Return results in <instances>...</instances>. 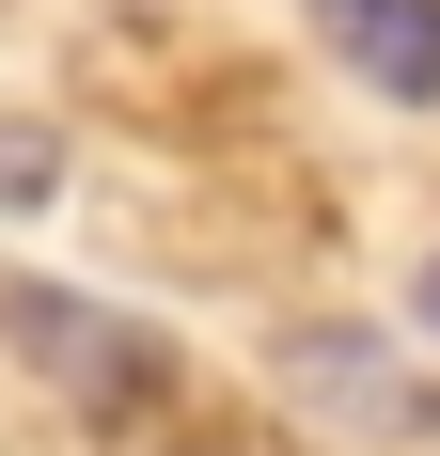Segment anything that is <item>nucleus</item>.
Returning a JSON list of instances; mask_svg holds the SVG:
<instances>
[{"mask_svg": "<svg viewBox=\"0 0 440 456\" xmlns=\"http://www.w3.org/2000/svg\"><path fill=\"white\" fill-rule=\"evenodd\" d=\"M0 346H16L32 378H63L94 425H126V410L174 394V330L110 315V299H79V283H0Z\"/></svg>", "mask_w": 440, "mask_h": 456, "instance_id": "obj_1", "label": "nucleus"}, {"mask_svg": "<svg viewBox=\"0 0 440 456\" xmlns=\"http://www.w3.org/2000/svg\"><path fill=\"white\" fill-rule=\"evenodd\" d=\"M283 394H299L330 441H440V378L378 330H283Z\"/></svg>", "mask_w": 440, "mask_h": 456, "instance_id": "obj_2", "label": "nucleus"}, {"mask_svg": "<svg viewBox=\"0 0 440 456\" xmlns=\"http://www.w3.org/2000/svg\"><path fill=\"white\" fill-rule=\"evenodd\" d=\"M299 16H314V47H330L362 94L440 110V0H299Z\"/></svg>", "mask_w": 440, "mask_h": 456, "instance_id": "obj_3", "label": "nucleus"}, {"mask_svg": "<svg viewBox=\"0 0 440 456\" xmlns=\"http://www.w3.org/2000/svg\"><path fill=\"white\" fill-rule=\"evenodd\" d=\"M425 330H440V252H425Z\"/></svg>", "mask_w": 440, "mask_h": 456, "instance_id": "obj_4", "label": "nucleus"}]
</instances>
